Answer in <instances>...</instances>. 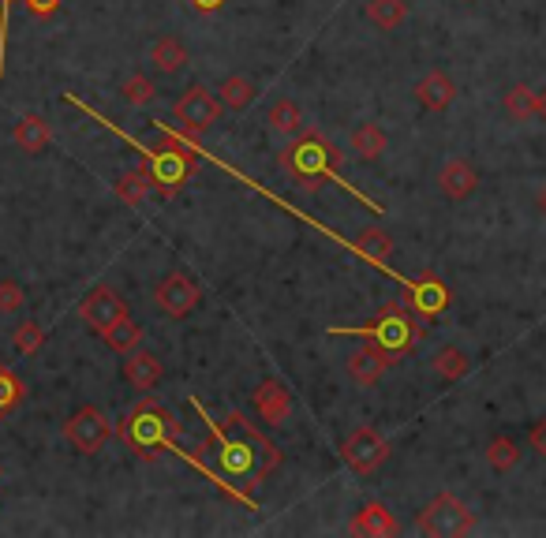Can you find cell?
<instances>
[{"mask_svg":"<svg viewBox=\"0 0 546 538\" xmlns=\"http://www.w3.org/2000/svg\"><path fill=\"white\" fill-rule=\"evenodd\" d=\"M191 408L206 419L210 438H206V445H199L195 453H187V460H191L195 468L206 471L225 494L251 505L255 486L266 482L273 471L281 468V449H277L266 434H259L255 426L247 423V415H240V411H229L225 423H214L199 400H191Z\"/></svg>","mask_w":546,"mask_h":538,"instance_id":"obj_1","label":"cell"},{"mask_svg":"<svg viewBox=\"0 0 546 538\" xmlns=\"http://www.w3.org/2000/svg\"><path fill=\"white\" fill-rule=\"evenodd\" d=\"M116 438L128 445V453L139 460H158L161 453H180L176 438H180V419L173 415L169 404H161L158 397H143L139 404H131L128 415L120 419L113 430Z\"/></svg>","mask_w":546,"mask_h":538,"instance_id":"obj_2","label":"cell"},{"mask_svg":"<svg viewBox=\"0 0 546 538\" xmlns=\"http://www.w3.org/2000/svg\"><path fill=\"white\" fill-rule=\"evenodd\" d=\"M195 165H199V154H195L191 135H176L169 128H165V139L158 146L143 150V172L150 176L154 195H161V199L184 191L191 184V176H195Z\"/></svg>","mask_w":546,"mask_h":538,"instance_id":"obj_3","label":"cell"},{"mask_svg":"<svg viewBox=\"0 0 546 538\" xmlns=\"http://www.w3.org/2000/svg\"><path fill=\"white\" fill-rule=\"evenodd\" d=\"M337 165H341V150L330 139H322L318 131H303L281 154V169L303 187H318L322 180L337 176Z\"/></svg>","mask_w":546,"mask_h":538,"instance_id":"obj_4","label":"cell"},{"mask_svg":"<svg viewBox=\"0 0 546 538\" xmlns=\"http://www.w3.org/2000/svg\"><path fill=\"white\" fill-rule=\"evenodd\" d=\"M333 333H352V337L371 340V344H378L393 363H397L404 352H412L419 340L427 337V333H423V322H419L412 311H404V307H386V311L378 314V318H371L367 326L333 329Z\"/></svg>","mask_w":546,"mask_h":538,"instance_id":"obj_5","label":"cell"},{"mask_svg":"<svg viewBox=\"0 0 546 538\" xmlns=\"http://www.w3.org/2000/svg\"><path fill=\"white\" fill-rule=\"evenodd\" d=\"M221 113H225V105L217 101V94L214 90H206L202 83H195V86H187L184 94L176 98V105H173V120L184 128V135H202V131H210L221 120Z\"/></svg>","mask_w":546,"mask_h":538,"instance_id":"obj_6","label":"cell"},{"mask_svg":"<svg viewBox=\"0 0 546 538\" xmlns=\"http://www.w3.org/2000/svg\"><path fill=\"white\" fill-rule=\"evenodd\" d=\"M113 419L105 415L101 408H94V404H83V408L75 411L72 419L64 423V438L75 445V453L83 456H94L101 453L105 445H109V438H113Z\"/></svg>","mask_w":546,"mask_h":538,"instance_id":"obj_7","label":"cell"},{"mask_svg":"<svg viewBox=\"0 0 546 538\" xmlns=\"http://www.w3.org/2000/svg\"><path fill=\"white\" fill-rule=\"evenodd\" d=\"M472 527L475 516L453 494H438L427 509L419 512V531L423 535H468Z\"/></svg>","mask_w":546,"mask_h":538,"instance_id":"obj_8","label":"cell"},{"mask_svg":"<svg viewBox=\"0 0 546 538\" xmlns=\"http://www.w3.org/2000/svg\"><path fill=\"white\" fill-rule=\"evenodd\" d=\"M341 460H345L356 475H374V471L389 460V441L382 438L378 430H371V426H360V430H352L345 438V445H341Z\"/></svg>","mask_w":546,"mask_h":538,"instance_id":"obj_9","label":"cell"},{"mask_svg":"<svg viewBox=\"0 0 546 538\" xmlns=\"http://www.w3.org/2000/svg\"><path fill=\"white\" fill-rule=\"evenodd\" d=\"M128 303L120 292H113L109 284H98V288H90L87 296L79 299V318L87 322L94 333H105V329L120 322V318H128Z\"/></svg>","mask_w":546,"mask_h":538,"instance_id":"obj_10","label":"cell"},{"mask_svg":"<svg viewBox=\"0 0 546 538\" xmlns=\"http://www.w3.org/2000/svg\"><path fill=\"white\" fill-rule=\"evenodd\" d=\"M154 299H158V307L169 314V318H187V314L199 307L202 292L187 273H165L161 284L154 288Z\"/></svg>","mask_w":546,"mask_h":538,"instance_id":"obj_11","label":"cell"},{"mask_svg":"<svg viewBox=\"0 0 546 538\" xmlns=\"http://www.w3.org/2000/svg\"><path fill=\"white\" fill-rule=\"evenodd\" d=\"M251 404H255L262 423H270V426H285L288 415H292V393H288L285 382H277V378H266V382L251 393Z\"/></svg>","mask_w":546,"mask_h":538,"instance_id":"obj_12","label":"cell"},{"mask_svg":"<svg viewBox=\"0 0 546 538\" xmlns=\"http://www.w3.org/2000/svg\"><path fill=\"white\" fill-rule=\"evenodd\" d=\"M389 367H393V359H389V355L382 352L378 344H371V340H367L363 348H356V352L348 355V374H352V378H356L360 385H378V382H382V374H386Z\"/></svg>","mask_w":546,"mask_h":538,"instance_id":"obj_13","label":"cell"},{"mask_svg":"<svg viewBox=\"0 0 546 538\" xmlns=\"http://www.w3.org/2000/svg\"><path fill=\"white\" fill-rule=\"evenodd\" d=\"M124 378H128L135 389L150 393V389L161 385V378H165V363H161L154 352H146V348H131L128 359H124Z\"/></svg>","mask_w":546,"mask_h":538,"instance_id":"obj_14","label":"cell"},{"mask_svg":"<svg viewBox=\"0 0 546 538\" xmlns=\"http://www.w3.org/2000/svg\"><path fill=\"white\" fill-rule=\"evenodd\" d=\"M416 98L423 109H431V113H446L453 98H457V83L449 79L446 71H427L416 86Z\"/></svg>","mask_w":546,"mask_h":538,"instance_id":"obj_15","label":"cell"},{"mask_svg":"<svg viewBox=\"0 0 546 538\" xmlns=\"http://www.w3.org/2000/svg\"><path fill=\"white\" fill-rule=\"evenodd\" d=\"M352 531L367 538H389V535H397V520H393V512H389L382 501H367V505L356 512Z\"/></svg>","mask_w":546,"mask_h":538,"instance_id":"obj_16","label":"cell"},{"mask_svg":"<svg viewBox=\"0 0 546 538\" xmlns=\"http://www.w3.org/2000/svg\"><path fill=\"white\" fill-rule=\"evenodd\" d=\"M12 139H15V146H19L23 154H42L45 146L53 142V131H49V120H45V116L27 113L19 124H15Z\"/></svg>","mask_w":546,"mask_h":538,"instance_id":"obj_17","label":"cell"},{"mask_svg":"<svg viewBox=\"0 0 546 538\" xmlns=\"http://www.w3.org/2000/svg\"><path fill=\"white\" fill-rule=\"evenodd\" d=\"M475 184H479V172H475L468 161H449L446 169H442V176H438V187H442L446 199H453V202L468 199L475 191Z\"/></svg>","mask_w":546,"mask_h":538,"instance_id":"obj_18","label":"cell"},{"mask_svg":"<svg viewBox=\"0 0 546 538\" xmlns=\"http://www.w3.org/2000/svg\"><path fill=\"white\" fill-rule=\"evenodd\" d=\"M255 94H259V90H255V83H251L247 75H229L225 83L217 86V101H221L225 109H232V113H244L247 105L255 101Z\"/></svg>","mask_w":546,"mask_h":538,"instance_id":"obj_19","label":"cell"},{"mask_svg":"<svg viewBox=\"0 0 546 538\" xmlns=\"http://www.w3.org/2000/svg\"><path fill=\"white\" fill-rule=\"evenodd\" d=\"M101 337H105V344H109L113 352L128 355L131 348H139V344H143L146 329L139 326V322H135V318H131V314H128V318H120V322H113V326L105 329Z\"/></svg>","mask_w":546,"mask_h":538,"instance_id":"obj_20","label":"cell"},{"mask_svg":"<svg viewBox=\"0 0 546 538\" xmlns=\"http://www.w3.org/2000/svg\"><path fill=\"white\" fill-rule=\"evenodd\" d=\"M266 124H270L277 135H300V131H303L300 105H296L292 98H277L270 105V113H266Z\"/></svg>","mask_w":546,"mask_h":538,"instance_id":"obj_21","label":"cell"},{"mask_svg":"<svg viewBox=\"0 0 546 538\" xmlns=\"http://www.w3.org/2000/svg\"><path fill=\"white\" fill-rule=\"evenodd\" d=\"M408 299H412V307L423 314H442L446 311V288L434 281V277H423L419 284L408 288Z\"/></svg>","mask_w":546,"mask_h":538,"instance_id":"obj_22","label":"cell"},{"mask_svg":"<svg viewBox=\"0 0 546 538\" xmlns=\"http://www.w3.org/2000/svg\"><path fill=\"white\" fill-rule=\"evenodd\" d=\"M150 195H154V184H150V176L143 172V165L124 172V176L116 180V199L128 202V206H143Z\"/></svg>","mask_w":546,"mask_h":538,"instance_id":"obj_23","label":"cell"},{"mask_svg":"<svg viewBox=\"0 0 546 538\" xmlns=\"http://www.w3.org/2000/svg\"><path fill=\"white\" fill-rule=\"evenodd\" d=\"M150 60H154V68H158L161 75H176V71L187 64V49L176 42L173 34H165V38H158V42H154V49H150Z\"/></svg>","mask_w":546,"mask_h":538,"instance_id":"obj_24","label":"cell"},{"mask_svg":"<svg viewBox=\"0 0 546 538\" xmlns=\"http://www.w3.org/2000/svg\"><path fill=\"white\" fill-rule=\"evenodd\" d=\"M408 15V0H367V19L378 30H397Z\"/></svg>","mask_w":546,"mask_h":538,"instance_id":"obj_25","label":"cell"},{"mask_svg":"<svg viewBox=\"0 0 546 538\" xmlns=\"http://www.w3.org/2000/svg\"><path fill=\"white\" fill-rule=\"evenodd\" d=\"M389 146V135L378 124H360V128L352 131V150L363 157V161H374V157H382Z\"/></svg>","mask_w":546,"mask_h":538,"instance_id":"obj_26","label":"cell"},{"mask_svg":"<svg viewBox=\"0 0 546 538\" xmlns=\"http://www.w3.org/2000/svg\"><path fill=\"white\" fill-rule=\"evenodd\" d=\"M431 367L438 378H446V382H457L468 374V352L457 348V344H446V348H438V355L431 359Z\"/></svg>","mask_w":546,"mask_h":538,"instance_id":"obj_27","label":"cell"},{"mask_svg":"<svg viewBox=\"0 0 546 538\" xmlns=\"http://www.w3.org/2000/svg\"><path fill=\"white\" fill-rule=\"evenodd\" d=\"M23 400H27V385H23V378H19L12 367L0 363V419L12 415Z\"/></svg>","mask_w":546,"mask_h":538,"instance_id":"obj_28","label":"cell"},{"mask_svg":"<svg viewBox=\"0 0 546 538\" xmlns=\"http://www.w3.org/2000/svg\"><path fill=\"white\" fill-rule=\"evenodd\" d=\"M487 464L494 471H513L520 464V445L513 438H494L487 445Z\"/></svg>","mask_w":546,"mask_h":538,"instance_id":"obj_29","label":"cell"},{"mask_svg":"<svg viewBox=\"0 0 546 538\" xmlns=\"http://www.w3.org/2000/svg\"><path fill=\"white\" fill-rule=\"evenodd\" d=\"M356 251L363 258H371V262H386L393 255V240H389L386 232H378V228H367L360 240H356Z\"/></svg>","mask_w":546,"mask_h":538,"instance_id":"obj_30","label":"cell"},{"mask_svg":"<svg viewBox=\"0 0 546 538\" xmlns=\"http://www.w3.org/2000/svg\"><path fill=\"white\" fill-rule=\"evenodd\" d=\"M505 113L513 116V120H532L535 116V90L528 86H509V94H505Z\"/></svg>","mask_w":546,"mask_h":538,"instance_id":"obj_31","label":"cell"},{"mask_svg":"<svg viewBox=\"0 0 546 538\" xmlns=\"http://www.w3.org/2000/svg\"><path fill=\"white\" fill-rule=\"evenodd\" d=\"M12 344H15V352H19V355H34L45 344V329L38 326L34 318H27V322H19V326H15Z\"/></svg>","mask_w":546,"mask_h":538,"instance_id":"obj_32","label":"cell"},{"mask_svg":"<svg viewBox=\"0 0 546 538\" xmlns=\"http://www.w3.org/2000/svg\"><path fill=\"white\" fill-rule=\"evenodd\" d=\"M120 94H124V101L135 105V109H139V105H150V101L158 98V90H154V83H150L146 75H131V79H124V90H120Z\"/></svg>","mask_w":546,"mask_h":538,"instance_id":"obj_33","label":"cell"},{"mask_svg":"<svg viewBox=\"0 0 546 538\" xmlns=\"http://www.w3.org/2000/svg\"><path fill=\"white\" fill-rule=\"evenodd\" d=\"M27 307V292L19 281H0V314H15Z\"/></svg>","mask_w":546,"mask_h":538,"instance_id":"obj_34","label":"cell"},{"mask_svg":"<svg viewBox=\"0 0 546 538\" xmlns=\"http://www.w3.org/2000/svg\"><path fill=\"white\" fill-rule=\"evenodd\" d=\"M60 4L64 0H27V12L30 19H53L60 12Z\"/></svg>","mask_w":546,"mask_h":538,"instance_id":"obj_35","label":"cell"},{"mask_svg":"<svg viewBox=\"0 0 546 538\" xmlns=\"http://www.w3.org/2000/svg\"><path fill=\"white\" fill-rule=\"evenodd\" d=\"M8 19H12V0H0V75H4V42H8Z\"/></svg>","mask_w":546,"mask_h":538,"instance_id":"obj_36","label":"cell"},{"mask_svg":"<svg viewBox=\"0 0 546 538\" xmlns=\"http://www.w3.org/2000/svg\"><path fill=\"white\" fill-rule=\"evenodd\" d=\"M532 449H535L539 456H546V419L532 430Z\"/></svg>","mask_w":546,"mask_h":538,"instance_id":"obj_37","label":"cell"},{"mask_svg":"<svg viewBox=\"0 0 546 538\" xmlns=\"http://www.w3.org/2000/svg\"><path fill=\"white\" fill-rule=\"evenodd\" d=\"M187 4H191L195 12H217V8H221V4H229V0H187Z\"/></svg>","mask_w":546,"mask_h":538,"instance_id":"obj_38","label":"cell"},{"mask_svg":"<svg viewBox=\"0 0 546 538\" xmlns=\"http://www.w3.org/2000/svg\"><path fill=\"white\" fill-rule=\"evenodd\" d=\"M535 116H539V120H546V90H539V94H535Z\"/></svg>","mask_w":546,"mask_h":538,"instance_id":"obj_39","label":"cell"},{"mask_svg":"<svg viewBox=\"0 0 546 538\" xmlns=\"http://www.w3.org/2000/svg\"><path fill=\"white\" fill-rule=\"evenodd\" d=\"M539 210L546 213V191H543V195H539Z\"/></svg>","mask_w":546,"mask_h":538,"instance_id":"obj_40","label":"cell"},{"mask_svg":"<svg viewBox=\"0 0 546 538\" xmlns=\"http://www.w3.org/2000/svg\"><path fill=\"white\" fill-rule=\"evenodd\" d=\"M468 4H472V0H468Z\"/></svg>","mask_w":546,"mask_h":538,"instance_id":"obj_41","label":"cell"}]
</instances>
